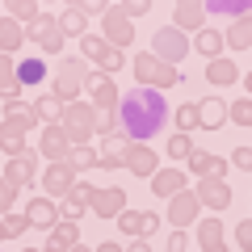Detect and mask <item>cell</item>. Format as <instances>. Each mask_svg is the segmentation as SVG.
<instances>
[{"instance_id": "cell-1", "label": "cell", "mask_w": 252, "mask_h": 252, "mask_svg": "<svg viewBox=\"0 0 252 252\" xmlns=\"http://www.w3.org/2000/svg\"><path fill=\"white\" fill-rule=\"evenodd\" d=\"M168 122V101L156 89H130L126 97H118V126L130 143H147L156 139Z\"/></svg>"}, {"instance_id": "cell-2", "label": "cell", "mask_w": 252, "mask_h": 252, "mask_svg": "<svg viewBox=\"0 0 252 252\" xmlns=\"http://www.w3.org/2000/svg\"><path fill=\"white\" fill-rule=\"evenodd\" d=\"M59 130L67 135V143H72V147H84L93 135H97V109L84 105V101L63 105L59 109Z\"/></svg>"}, {"instance_id": "cell-3", "label": "cell", "mask_w": 252, "mask_h": 252, "mask_svg": "<svg viewBox=\"0 0 252 252\" xmlns=\"http://www.w3.org/2000/svg\"><path fill=\"white\" fill-rule=\"evenodd\" d=\"M152 59H160V63H168V67H177L181 59L189 55V38L181 34V30H172V26H164V30H156L152 34Z\"/></svg>"}, {"instance_id": "cell-4", "label": "cell", "mask_w": 252, "mask_h": 252, "mask_svg": "<svg viewBox=\"0 0 252 252\" xmlns=\"http://www.w3.org/2000/svg\"><path fill=\"white\" fill-rule=\"evenodd\" d=\"M89 76V63L84 59H63V72L55 76V93L51 97L59 101V105H76L80 101V80Z\"/></svg>"}, {"instance_id": "cell-5", "label": "cell", "mask_w": 252, "mask_h": 252, "mask_svg": "<svg viewBox=\"0 0 252 252\" xmlns=\"http://www.w3.org/2000/svg\"><path fill=\"white\" fill-rule=\"evenodd\" d=\"M135 76H139V89H156V93L181 80L177 67H168V63L152 59V55H139V59H135Z\"/></svg>"}, {"instance_id": "cell-6", "label": "cell", "mask_w": 252, "mask_h": 252, "mask_svg": "<svg viewBox=\"0 0 252 252\" xmlns=\"http://www.w3.org/2000/svg\"><path fill=\"white\" fill-rule=\"evenodd\" d=\"M26 42L38 46V59H46V55H59V51H63V34H59V26H55L51 17H38L34 26L26 30Z\"/></svg>"}, {"instance_id": "cell-7", "label": "cell", "mask_w": 252, "mask_h": 252, "mask_svg": "<svg viewBox=\"0 0 252 252\" xmlns=\"http://www.w3.org/2000/svg\"><path fill=\"white\" fill-rule=\"evenodd\" d=\"M198 215H202V206H198V198H193V189H181V193L168 198V223H172V231H185L189 223H198Z\"/></svg>"}, {"instance_id": "cell-8", "label": "cell", "mask_w": 252, "mask_h": 252, "mask_svg": "<svg viewBox=\"0 0 252 252\" xmlns=\"http://www.w3.org/2000/svg\"><path fill=\"white\" fill-rule=\"evenodd\" d=\"M89 210H93V215H101V219H118V215L126 210V193H122L118 185H109V189H93Z\"/></svg>"}, {"instance_id": "cell-9", "label": "cell", "mask_w": 252, "mask_h": 252, "mask_svg": "<svg viewBox=\"0 0 252 252\" xmlns=\"http://www.w3.org/2000/svg\"><path fill=\"white\" fill-rule=\"evenodd\" d=\"M193 198H198V206L227 210V206H231V189H227L223 181H210V177H202V181H198V189H193Z\"/></svg>"}, {"instance_id": "cell-10", "label": "cell", "mask_w": 252, "mask_h": 252, "mask_svg": "<svg viewBox=\"0 0 252 252\" xmlns=\"http://www.w3.org/2000/svg\"><path fill=\"white\" fill-rule=\"evenodd\" d=\"M118 227H122L126 235H135V240H147V235L160 227V219H156L152 210H122V215H118Z\"/></svg>"}, {"instance_id": "cell-11", "label": "cell", "mask_w": 252, "mask_h": 252, "mask_svg": "<svg viewBox=\"0 0 252 252\" xmlns=\"http://www.w3.org/2000/svg\"><path fill=\"white\" fill-rule=\"evenodd\" d=\"M122 164L135 172V177H152L156 172V152L147 143H126L122 147Z\"/></svg>"}, {"instance_id": "cell-12", "label": "cell", "mask_w": 252, "mask_h": 252, "mask_svg": "<svg viewBox=\"0 0 252 252\" xmlns=\"http://www.w3.org/2000/svg\"><path fill=\"white\" fill-rule=\"evenodd\" d=\"M34 172H38V156H34V152H21V156H13V160H9L4 181H9L13 189H26L30 181H34Z\"/></svg>"}, {"instance_id": "cell-13", "label": "cell", "mask_w": 252, "mask_h": 252, "mask_svg": "<svg viewBox=\"0 0 252 252\" xmlns=\"http://www.w3.org/2000/svg\"><path fill=\"white\" fill-rule=\"evenodd\" d=\"M38 126V114L26 105V101H9V109H4V130H13V135L26 139L30 130Z\"/></svg>"}, {"instance_id": "cell-14", "label": "cell", "mask_w": 252, "mask_h": 252, "mask_svg": "<svg viewBox=\"0 0 252 252\" xmlns=\"http://www.w3.org/2000/svg\"><path fill=\"white\" fill-rule=\"evenodd\" d=\"M26 223H30V227H46V231H51V227L59 223V206H55L51 198L38 193V198H30V206H26Z\"/></svg>"}, {"instance_id": "cell-15", "label": "cell", "mask_w": 252, "mask_h": 252, "mask_svg": "<svg viewBox=\"0 0 252 252\" xmlns=\"http://www.w3.org/2000/svg\"><path fill=\"white\" fill-rule=\"evenodd\" d=\"M72 185H76V172L67 168V160L51 164V168L42 172V189H46V193H63V198H67V193H72Z\"/></svg>"}, {"instance_id": "cell-16", "label": "cell", "mask_w": 252, "mask_h": 252, "mask_svg": "<svg viewBox=\"0 0 252 252\" xmlns=\"http://www.w3.org/2000/svg\"><path fill=\"white\" fill-rule=\"evenodd\" d=\"M67 152H72V143H67V135L59 130V122L42 126V156H46V160L59 164V160H67Z\"/></svg>"}, {"instance_id": "cell-17", "label": "cell", "mask_w": 252, "mask_h": 252, "mask_svg": "<svg viewBox=\"0 0 252 252\" xmlns=\"http://www.w3.org/2000/svg\"><path fill=\"white\" fill-rule=\"evenodd\" d=\"M172 30H181V34L206 30V4H177L172 9Z\"/></svg>"}, {"instance_id": "cell-18", "label": "cell", "mask_w": 252, "mask_h": 252, "mask_svg": "<svg viewBox=\"0 0 252 252\" xmlns=\"http://www.w3.org/2000/svg\"><path fill=\"white\" fill-rule=\"evenodd\" d=\"M189 172L193 177H210V181H223V172H227V160H219V156H206V152H189Z\"/></svg>"}, {"instance_id": "cell-19", "label": "cell", "mask_w": 252, "mask_h": 252, "mask_svg": "<svg viewBox=\"0 0 252 252\" xmlns=\"http://www.w3.org/2000/svg\"><path fill=\"white\" fill-rule=\"evenodd\" d=\"M13 76H17L21 89H34V84H42V76H46V59H38V55H26V59L13 63Z\"/></svg>"}, {"instance_id": "cell-20", "label": "cell", "mask_w": 252, "mask_h": 252, "mask_svg": "<svg viewBox=\"0 0 252 252\" xmlns=\"http://www.w3.org/2000/svg\"><path fill=\"white\" fill-rule=\"evenodd\" d=\"M105 42L118 46V51H122L126 42H135V30H130V21H126L122 13H114V9H105Z\"/></svg>"}, {"instance_id": "cell-21", "label": "cell", "mask_w": 252, "mask_h": 252, "mask_svg": "<svg viewBox=\"0 0 252 252\" xmlns=\"http://www.w3.org/2000/svg\"><path fill=\"white\" fill-rule=\"evenodd\" d=\"M181 189H185V172L181 168H156L152 172V193L156 198H172Z\"/></svg>"}, {"instance_id": "cell-22", "label": "cell", "mask_w": 252, "mask_h": 252, "mask_svg": "<svg viewBox=\"0 0 252 252\" xmlns=\"http://www.w3.org/2000/svg\"><path fill=\"white\" fill-rule=\"evenodd\" d=\"M76 244H80V227H76V223H63V219H59V223L51 227V240H46V252H72Z\"/></svg>"}, {"instance_id": "cell-23", "label": "cell", "mask_w": 252, "mask_h": 252, "mask_svg": "<svg viewBox=\"0 0 252 252\" xmlns=\"http://www.w3.org/2000/svg\"><path fill=\"white\" fill-rule=\"evenodd\" d=\"M89 93H93V109H97V114H114V109H118V89H114L109 76H101Z\"/></svg>"}, {"instance_id": "cell-24", "label": "cell", "mask_w": 252, "mask_h": 252, "mask_svg": "<svg viewBox=\"0 0 252 252\" xmlns=\"http://www.w3.org/2000/svg\"><path fill=\"white\" fill-rule=\"evenodd\" d=\"M55 26H59V34H63V38H84V30H89V17H84L80 4H72V9H63V17L55 21Z\"/></svg>"}, {"instance_id": "cell-25", "label": "cell", "mask_w": 252, "mask_h": 252, "mask_svg": "<svg viewBox=\"0 0 252 252\" xmlns=\"http://www.w3.org/2000/svg\"><path fill=\"white\" fill-rule=\"evenodd\" d=\"M26 46V30L17 26L13 17H0V55H13Z\"/></svg>"}, {"instance_id": "cell-26", "label": "cell", "mask_w": 252, "mask_h": 252, "mask_svg": "<svg viewBox=\"0 0 252 252\" xmlns=\"http://www.w3.org/2000/svg\"><path fill=\"white\" fill-rule=\"evenodd\" d=\"M227 122V105L223 101H198V126H206V130H219V126Z\"/></svg>"}, {"instance_id": "cell-27", "label": "cell", "mask_w": 252, "mask_h": 252, "mask_svg": "<svg viewBox=\"0 0 252 252\" xmlns=\"http://www.w3.org/2000/svg\"><path fill=\"white\" fill-rule=\"evenodd\" d=\"M189 51H202V55H206V63L219 59V51H223V34H215V30H198V38L189 42Z\"/></svg>"}, {"instance_id": "cell-28", "label": "cell", "mask_w": 252, "mask_h": 252, "mask_svg": "<svg viewBox=\"0 0 252 252\" xmlns=\"http://www.w3.org/2000/svg\"><path fill=\"white\" fill-rule=\"evenodd\" d=\"M0 97H4V101H17L21 97V84H17V76H13V59H9V55H0Z\"/></svg>"}, {"instance_id": "cell-29", "label": "cell", "mask_w": 252, "mask_h": 252, "mask_svg": "<svg viewBox=\"0 0 252 252\" xmlns=\"http://www.w3.org/2000/svg\"><path fill=\"white\" fill-rule=\"evenodd\" d=\"M235 76H240V67L231 59H210L206 63V80H215V84H231Z\"/></svg>"}, {"instance_id": "cell-30", "label": "cell", "mask_w": 252, "mask_h": 252, "mask_svg": "<svg viewBox=\"0 0 252 252\" xmlns=\"http://www.w3.org/2000/svg\"><path fill=\"white\" fill-rule=\"evenodd\" d=\"M248 42H252V30H248V17H240L231 30H227V38H223V46H235V51H248Z\"/></svg>"}, {"instance_id": "cell-31", "label": "cell", "mask_w": 252, "mask_h": 252, "mask_svg": "<svg viewBox=\"0 0 252 252\" xmlns=\"http://www.w3.org/2000/svg\"><path fill=\"white\" fill-rule=\"evenodd\" d=\"M93 164H97V152H93L89 143L67 152V168H72V172H84V168H93Z\"/></svg>"}, {"instance_id": "cell-32", "label": "cell", "mask_w": 252, "mask_h": 252, "mask_svg": "<svg viewBox=\"0 0 252 252\" xmlns=\"http://www.w3.org/2000/svg\"><path fill=\"white\" fill-rule=\"evenodd\" d=\"M80 51H84V59H93V63H105L109 42H105V38H89V34H84V38H80Z\"/></svg>"}, {"instance_id": "cell-33", "label": "cell", "mask_w": 252, "mask_h": 252, "mask_svg": "<svg viewBox=\"0 0 252 252\" xmlns=\"http://www.w3.org/2000/svg\"><path fill=\"white\" fill-rule=\"evenodd\" d=\"M198 244L206 248V244H223V223L219 219H202L198 223Z\"/></svg>"}, {"instance_id": "cell-34", "label": "cell", "mask_w": 252, "mask_h": 252, "mask_svg": "<svg viewBox=\"0 0 252 252\" xmlns=\"http://www.w3.org/2000/svg\"><path fill=\"white\" fill-rule=\"evenodd\" d=\"M26 227H30V223H26V215H21V210H9V215L0 219V231H4V240H17Z\"/></svg>"}, {"instance_id": "cell-35", "label": "cell", "mask_w": 252, "mask_h": 252, "mask_svg": "<svg viewBox=\"0 0 252 252\" xmlns=\"http://www.w3.org/2000/svg\"><path fill=\"white\" fill-rule=\"evenodd\" d=\"M30 109H34V114H38V122H46V126H51V122H59V101H55V97H38Z\"/></svg>"}, {"instance_id": "cell-36", "label": "cell", "mask_w": 252, "mask_h": 252, "mask_svg": "<svg viewBox=\"0 0 252 252\" xmlns=\"http://www.w3.org/2000/svg\"><path fill=\"white\" fill-rule=\"evenodd\" d=\"M227 118H231L235 126H244V130H248V126H252V101H248V97H240L235 105H227Z\"/></svg>"}, {"instance_id": "cell-37", "label": "cell", "mask_w": 252, "mask_h": 252, "mask_svg": "<svg viewBox=\"0 0 252 252\" xmlns=\"http://www.w3.org/2000/svg\"><path fill=\"white\" fill-rule=\"evenodd\" d=\"M193 126H198V105L189 101V105H181V109H177V130H181V135H189Z\"/></svg>"}, {"instance_id": "cell-38", "label": "cell", "mask_w": 252, "mask_h": 252, "mask_svg": "<svg viewBox=\"0 0 252 252\" xmlns=\"http://www.w3.org/2000/svg\"><path fill=\"white\" fill-rule=\"evenodd\" d=\"M0 152L9 156V160H13V156H21V152H26L21 135H13V130H4V126H0Z\"/></svg>"}, {"instance_id": "cell-39", "label": "cell", "mask_w": 252, "mask_h": 252, "mask_svg": "<svg viewBox=\"0 0 252 252\" xmlns=\"http://www.w3.org/2000/svg\"><path fill=\"white\" fill-rule=\"evenodd\" d=\"M9 13H13V21H30V26H34L38 21V4H30V0H17V4H9Z\"/></svg>"}, {"instance_id": "cell-40", "label": "cell", "mask_w": 252, "mask_h": 252, "mask_svg": "<svg viewBox=\"0 0 252 252\" xmlns=\"http://www.w3.org/2000/svg\"><path fill=\"white\" fill-rule=\"evenodd\" d=\"M189 152H193V139L177 130V135H172V143H168V156H172V160H189Z\"/></svg>"}, {"instance_id": "cell-41", "label": "cell", "mask_w": 252, "mask_h": 252, "mask_svg": "<svg viewBox=\"0 0 252 252\" xmlns=\"http://www.w3.org/2000/svg\"><path fill=\"white\" fill-rule=\"evenodd\" d=\"M97 135H105V139H118V135H122V126H118V109L97 118Z\"/></svg>"}, {"instance_id": "cell-42", "label": "cell", "mask_w": 252, "mask_h": 252, "mask_svg": "<svg viewBox=\"0 0 252 252\" xmlns=\"http://www.w3.org/2000/svg\"><path fill=\"white\" fill-rule=\"evenodd\" d=\"M13 202H17V189H13L9 181L0 177V219H4V215H9V210H13Z\"/></svg>"}, {"instance_id": "cell-43", "label": "cell", "mask_w": 252, "mask_h": 252, "mask_svg": "<svg viewBox=\"0 0 252 252\" xmlns=\"http://www.w3.org/2000/svg\"><path fill=\"white\" fill-rule=\"evenodd\" d=\"M147 9H152V4H147V0H143V4H139V0H130V4H114V13H122L126 21H130V17H143Z\"/></svg>"}, {"instance_id": "cell-44", "label": "cell", "mask_w": 252, "mask_h": 252, "mask_svg": "<svg viewBox=\"0 0 252 252\" xmlns=\"http://www.w3.org/2000/svg\"><path fill=\"white\" fill-rule=\"evenodd\" d=\"M235 244H240V248H244V252H248V248H252V223H248V219H244V223H240V227H235Z\"/></svg>"}, {"instance_id": "cell-45", "label": "cell", "mask_w": 252, "mask_h": 252, "mask_svg": "<svg viewBox=\"0 0 252 252\" xmlns=\"http://www.w3.org/2000/svg\"><path fill=\"white\" fill-rule=\"evenodd\" d=\"M231 164H240L244 172L252 168V152H248V143H240V147H235V152H231Z\"/></svg>"}, {"instance_id": "cell-46", "label": "cell", "mask_w": 252, "mask_h": 252, "mask_svg": "<svg viewBox=\"0 0 252 252\" xmlns=\"http://www.w3.org/2000/svg\"><path fill=\"white\" fill-rule=\"evenodd\" d=\"M97 164H101V168H118V164H122V152H105V156H97Z\"/></svg>"}, {"instance_id": "cell-47", "label": "cell", "mask_w": 252, "mask_h": 252, "mask_svg": "<svg viewBox=\"0 0 252 252\" xmlns=\"http://www.w3.org/2000/svg\"><path fill=\"white\" fill-rule=\"evenodd\" d=\"M185 235H181V231H172V240H168V252H185Z\"/></svg>"}, {"instance_id": "cell-48", "label": "cell", "mask_w": 252, "mask_h": 252, "mask_svg": "<svg viewBox=\"0 0 252 252\" xmlns=\"http://www.w3.org/2000/svg\"><path fill=\"white\" fill-rule=\"evenodd\" d=\"M122 252H152V248H147L143 240H135V244H130V248H122Z\"/></svg>"}, {"instance_id": "cell-49", "label": "cell", "mask_w": 252, "mask_h": 252, "mask_svg": "<svg viewBox=\"0 0 252 252\" xmlns=\"http://www.w3.org/2000/svg\"><path fill=\"white\" fill-rule=\"evenodd\" d=\"M97 252H122L118 244H97Z\"/></svg>"}, {"instance_id": "cell-50", "label": "cell", "mask_w": 252, "mask_h": 252, "mask_svg": "<svg viewBox=\"0 0 252 252\" xmlns=\"http://www.w3.org/2000/svg\"><path fill=\"white\" fill-rule=\"evenodd\" d=\"M202 252H227V248H223V244H206V248H202Z\"/></svg>"}, {"instance_id": "cell-51", "label": "cell", "mask_w": 252, "mask_h": 252, "mask_svg": "<svg viewBox=\"0 0 252 252\" xmlns=\"http://www.w3.org/2000/svg\"><path fill=\"white\" fill-rule=\"evenodd\" d=\"M72 252H89V248H80V244H76V248H72Z\"/></svg>"}, {"instance_id": "cell-52", "label": "cell", "mask_w": 252, "mask_h": 252, "mask_svg": "<svg viewBox=\"0 0 252 252\" xmlns=\"http://www.w3.org/2000/svg\"><path fill=\"white\" fill-rule=\"evenodd\" d=\"M26 252H38V248H26Z\"/></svg>"}, {"instance_id": "cell-53", "label": "cell", "mask_w": 252, "mask_h": 252, "mask_svg": "<svg viewBox=\"0 0 252 252\" xmlns=\"http://www.w3.org/2000/svg\"><path fill=\"white\" fill-rule=\"evenodd\" d=\"M0 240H4V231H0Z\"/></svg>"}]
</instances>
